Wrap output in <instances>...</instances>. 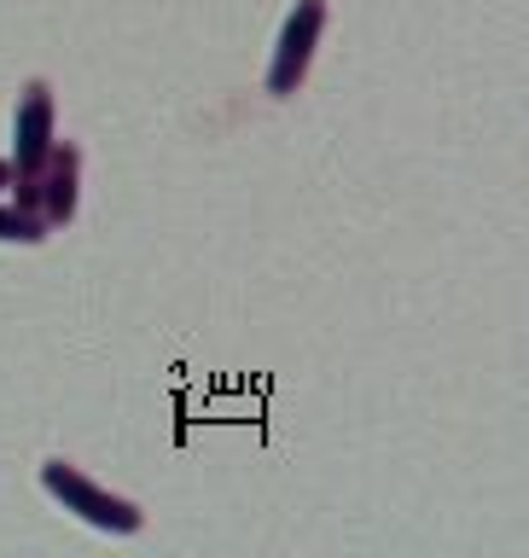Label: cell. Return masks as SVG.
<instances>
[{
  "instance_id": "6da1fadb",
  "label": "cell",
  "mask_w": 529,
  "mask_h": 558,
  "mask_svg": "<svg viewBox=\"0 0 529 558\" xmlns=\"http://www.w3.org/2000/svg\"><path fill=\"white\" fill-rule=\"evenodd\" d=\"M41 488L64 506V512H76L82 523H94V530H105V535H134L140 523H146L134 500H122V495H111V488H99L87 471H76L70 460H47V465H41Z\"/></svg>"
},
{
  "instance_id": "7a4b0ae2",
  "label": "cell",
  "mask_w": 529,
  "mask_h": 558,
  "mask_svg": "<svg viewBox=\"0 0 529 558\" xmlns=\"http://www.w3.org/2000/svg\"><path fill=\"white\" fill-rule=\"evenodd\" d=\"M76 174H82V151L76 146H59L52 140L47 163L29 174V181H17V198L29 216H41L47 227H64L70 216H76Z\"/></svg>"
},
{
  "instance_id": "3957f363",
  "label": "cell",
  "mask_w": 529,
  "mask_h": 558,
  "mask_svg": "<svg viewBox=\"0 0 529 558\" xmlns=\"http://www.w3.org/2000/svg\"><path fill=\"white\" fill-rule=\"evenodd\" d=\"M326 29V0H297L279 24V41H274V64H268V94H297L314 64V41Z\"/></svg>"
},
{
  "instance_id": "277c9868",
  "label": "cell",
  "mask_w": 529,
  "mask_h": 558,
  "mask_svg": "<svg viewBox=\"0 0 529 558\" xmlns=\"http://www.w3.org/2000/svg\"><path fill=\"white\" fill-rule=\"evenodd\" d=\"M52 151V87L47 82H24V94H17V111H12V186L29 181L35 169L47 163Z\"/></svg>"
},
{
  "instance_id": "5b68a950",
  "label": "cell",
  "mask_w": 529,
  "mask_h": 558,
  "mask_svg": "<svg viewBox=\"0 0 529 558\" xmlns=\"http://www.w3.org/2000/svg\"><path fill=\"white\" fill-rule=\"evenodd\" d=\"M47 239V221L29 216L24 204H0V244H41Z\"/></svg>"
},
{
  "instance_id": "8992f818",
  "label": "cell",
  "mask_w": 529,
  "mask_h": 558,
  "mask_svg": "<svg viewBox=\"0 0 529 558\" xmlns=\"http://www.w3.org/2000/svg\"><path fill=\"white\" fill-rule=\"evenodd\" d=\"M7 186H12V163L0 157V192H7Z\"/></svg>"
}]
</instances>
